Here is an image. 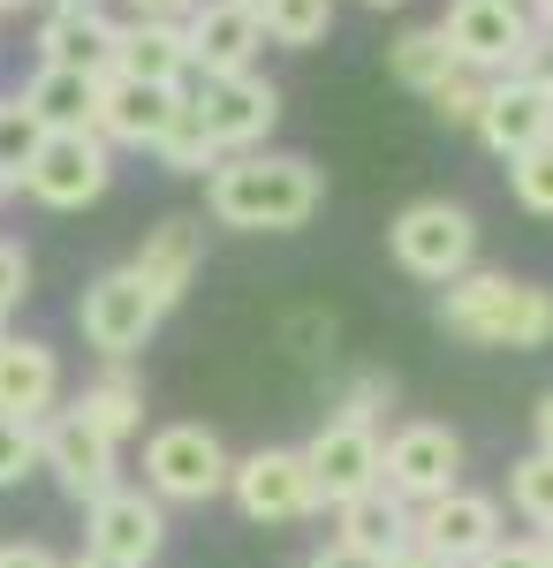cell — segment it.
<instances>
[{"instance_id":"1","label":"cell","mask_w":553,"mask_h":568,"mask_svg":"<svg viewBox=\"0 0 553 568\" xmlns=\"http://www.w3.org/2000/svg\"><path fill=\"white\" fill-rule=\"evenodd\" d=\"M326 205V175L303 152H228L205 175V213L235 235H296Z\"/></svg>"},{"instance_id":"2","label":"cell","mask_w":553,"mask_h":568,"mask_svg":"<svg viewBox=\"0 0 553 568\" xmlns=\"http://www.w3.org/2000/svg\"><path fill=\"white\" fill-rule=\"evenodd\" d=\"M440 326L463 349H546L553 342V288L470 265L463 281L440 288Z\"/></svg>"},{"instance_id":"3","label":"cell","mask_w":553,"mask_h":568,"mask_svg":"<svg viewBox=\"0 0 553 568\" xmlns=\"http://www.w3.org/2000/svg\"><path fill=\"white\" fill-rule=\"evenodd\" d=\"M386 251H394V265L410 281L448 288V281H463L470 265H477V220L455 197H418V205H402V213L386 220Z\"/></svg>"},{"instance_id":"4","label":"cell","mask_w":553,"mask_h":568,"mask_svg":"<svg viewBox=\"0 0 553 568\" xmlns=\"http://www.w3.org/2000/svg\"><path fill=\"white\" fill-rule=\"evenodd\" d=\"M228 470H235V455L205 425H160L144 439V493L160 508H205V500H220Z\"/></svg>"},{"instance_id":"5","label":"cell","mask_w":553,"mask_h":568,"mask_svg":"<svg viewBox=\"0 0 553 568\" xmlns=\"http://www.w3.org/2000/svg\"><path fill=\"white\" fill-rule=\"evenodd\" d=\"M380 485L402 500V508H432L463 485V433L432 425V417H410L386 433V455H380Z\"/></svg>"},{"instance_id":"6","label":"cell","mask_w":553,"mask_h":568,"mask_svg":"<svg viewBox=\"0 0 553 568\" xmlns=\"http://www.w3.org/2000/svg\"><path fill=\"white\" fill-rule=\"evenodd\" d=\"M160 318H168V304L129 273V265H114V273H99L84 296H77V326H84V349H99L107 364H129V356L144 349L152 334H160Z\"/></svg>"},{"instance_id":"7","label":"cell","mask_w":553,"mask_h":568,"mask_svg":"<svg viewBox=\"0 0 553 568\" xmlns=\"http://www.w3.org/2000/svg\"><path fill=\"white\" fill-rule=\"evenodd\" d=\"M190 114L205 122L220 160L228 152H258L273 136V122H281V84H265L258 69H243V77H190Z\"/></svg>"},{"instance_id":"8","label":"cell","mask_w":553,"mask_h":568,"mask_svg":"<svg viewBox=\"0 0 553 568\" xmlns=\"http://www.w3.org/2000/svg\"><path fill=\"white\" fill-rule=\"evenodd\" d=\"M23 190H31L39 205H53V213H84V205H99V197L114 190V144L99 130H53L39 144Z\"/></svg>"},{"instance_id":"9","label":"cell","mask_w":553,"mask_h":568,"mask_svg":"<svg viewBox=\"0 0 553 568\" xmlns=\"http://www.w3.org/2000/svg\"><path fill=\"white\" fill-rule=\"evenodd\" d=\"M432 31L448 39V53L470 77H509L515 53L531 45V8L523 0H448V16Z\"/></svg>"},{"instance_id":"10","label":"cell","mask_w":553,"mask_h":568,"mask_svg":"<svg viewBox=\"0 0 553 568\" xmlns=\"http://www.w3.org/2000/svg\"><path fill=\"white\" fill-rule=\"evenodd\" d=\"M228 493H235V508H243L251 524H265V530L319 516V485H311L303 447H251V455L228 470Z\"/></svg>"},{"instance_id":"11","label":"cell","mask_w":553,"mask_h":568,"mask_svg":"<svg viewBox=\"0 0 553 568\" xmlns=\"http://www.w3.org/2000/svg\"><path fill=\"white\" fill-rule=\"evenodd\" d=\"M39 470L61 485L77 508H91L99 493L122 485V447H114L107 433H91L77 409H53V417L39 425Z\"/></svg>"},{"instance_id":"12","label":"cell","mask_w":553,"mask_h":568,"mask_svg":"<svg viewBox=\"0 0 553 568\" xmlns=\"http://www.w3.org/2000/svg\"><path fill=\"white\" fill-rule=\"evenodd\" d=\"M380 455H386L380 425L326 417L319 433L303 439V463H311V485H319V508H349V500L380 493Z\"/></svg>"},{"instance_id":"13","label":"cell","mask_w":553,"mask_h":568,"mask_svg":"<svg viewBox=\"0 0 553 568\" xmlns=\"http://www.w3.org/2000/svg\"><path fill=\"white\" fill-rule=\"evenodd\" d=\"M160 546H168V508L152 493L114 485V493H99L84 508V554H107V561H122V568H152Z\"/></svg>"},{"instance_id":"14","label":"cell","mask_w":553,"mask_h":568,"mask_svg":"<svg viewBox=\"0 0 553 568\" xmlns=\"http://www.w3.org/2000/svg\"><path fill=\"white\" fill-rule=\"evenodd\" d=\"M114 45H122V23L99 0H53V16L39 23V69H69V77L107 84L114 77Z\"/></svg>"},{"instance_id":"15","label":"cell","mask_w":553,"mask_h":568,"mask_svg":"<svg viewBox=\"0 0 553 568\" xmlns=\"http://www.w3.org/2000/svg\"><path fill=\"white\" fill-rule=\"evenodd\" d=\"M410 538H418L425 554H440L448 568H470L477 554H493L509 530H501V500H493V493L455 485L448 500H432V508H418V516H410Z\"/></svg>"},{"instance_id":"16","label":"cell","mask_w":553,"mask_h":568,"mask_svg":"<svg viewBox=\"0 0 553 568\" xmlns=\"http://www.w3.org/2000/svg\"><path fill=\"white\" fill-rule=\"evenodd\" d=\"M182 39H190V77H243L265 31H258V8L243 0H198L182 16Z\"/></svg>"},{"instance_id":"17","label":"cell","mask_w":553,"mask_h":568,"mask_svg":"<svg viewBox=\"0 0 553 568\" xmlns=\"http://www.w3.org/2000/svg\"><path fill=\"white\" fill-rule=\"evenodd\" d=\"M182 99L190 84H137V77H107L99 84V114H91V130L107 136V144H129V152H152L168 122L182 114Z\"/></svg>"},{"instance_id":"18","label":"cell","mask_w":553,"mask_h":568,"mask_svg":"<svg viewBox=\"0 0 553 568\" xmlns=\"http://www.w3.org/2000/svg\"><path fill=\"white\" fill-rule=\"evenodd\" d=\"M198 265H205V220H198V213H168V220H152V227H144V243H137L129 273H137V281L174 311L182 296H190Z\"/></svg>"},{"instance_id":"19","label":"cell","mask_w":553,"mask_h":568,"mask_svg":"<svg viewBox=\"0 0 553 568\" xmlns=\"http://www.w3.org/2000/svg\"><path fill=\"white\" fill-rule=\"evenodd\" d=\"M61 409V356L39 334H0V417L46 425Z\"/></svg>"},{"instance_id":"20","label":"cell","mask_w":553,"mask_h":568,"mask_svg":"<svg viewBox=\"0 0 553 568\" xmlns=\"http://www.w3.org/2000/svg\"><path fill=\"white\" fill-rule=\"evenodd\" d=\"M546 91L523 84V77H493L485 91V114H477V144L493 152V160H515V152H531V144H546Z\"/></svg>"},{"instance_id":"21","label":"cell","mask_w":553,"mask_h":568,"mask_svg":"<svg viewBox=\"0 0 553 568\" xmlns=\"http://www.w3.org/2000/svg\"><path fill=\"white\" fill-rule=\"evenodd\" d=\"M114 77H137V84H190V39H182V16H137V23H122Z\"/></svg>"},{"instance_id":"22","label":"cell","mask_w":553,"mask_h":568,"mask_svg":"<svg viewBox=\"0 0 553 568\" xmlns=\"http://www.w3.org/2000/svg\"><path fill=\"white\" fill-rule=\"evenodd\" d=\"M69 409L84 417L91 433H107L114 447H122V439L144 425V379H137L129 364H107L99 379H84V387H77V402H69Z\"/></svg>"},{"instance_id":"23","label":"cell","mask_w":553,"mask_h":568,"mask_svg":"<svg viewBox=\"0 0 553 568\" xmlns=\"http://www.w3.org/2000/svg\"><path fill=\"white\" fill-rule=\"evenodd\" d=\"M386 77L402 91H418V99H432V91H448L463 77V61L448 53V39H440L432 23H418V31H402V39L386 45Z\"/></svg>"},{"instance_id":"24","label":"cell","mask_w":553,"mask_h":568,"mask_svg":"<svg viewBox=\"0 0 553 568\" xmlns=\"http://www.w3.org/2000/svg\"><path fill=\"white\" fill-rule=\"evenodd\" d=\"M16 99L39 114L46 136L53 130H91V114H99V84H91V77H69V69H39Z\"/></svg>"},{"instance_id":"25","label":"cell","mask_w":553,"mask_h":568,"mask_svg":"<svg viewBox=\"0 0 553 568\" xmlns=\"http://www.w3.org/2000/svg\"><path fill=\"white\" fill-rule=\"evenodd\" d=\"M341 516V530L334 538H349V546H364V554H394V546H402V538H410V516H418V508H402V500H394V493H364V500H349V508H334Z\"/></svg>"},{"instance_id":"26","label":"cell","mask_w":553,"mask_h":568,"mask_svg":"<svg viewBox=\"0 0 553 568\" xmlns=\"http://www.w3.org/2000/svg\"><path fill=\"white\" fill-rule=\"evenodd\" d=\"M258 31L289 53H311L334 31V0H258Z\"/></svg>"},{"instance_id":"27","label":"cell","mask_w":553,"mask_h":568,"mask_svg":"<svg viewBox=\"0 0 553 568\" xmlns=\"http://www.w3.org/2000/svg\"><path fill=\"white\" fill-rule=\"evenodd\" d=\"M39 114L23 106V99H0V190H23V175H31V160H39Z\"/></svg>"},{"instance_id":"28","label":"cell","mask_w":553,"mask_h":568,"mask_svg":"<svg viewBox=\"0 0 553 568\" xmlns=\"http://www.w3.org/2000/svg\"><path fill=\"white\" fill-rule=\"evenodd\" d=\"M152 160H160L168 175H213V168H220L213 136H205V122L190 114V99H182V114H174V122H168V136L152 144Z\"/></svg>"},{"instance_id":"29","label":"cell","mask_w":553,"mask_h":568,"mask_svg":"<svg viewBox=\"0 0 553 568\" xmlns=\"http://www.w3.org/2000/svg\"><path fill=\"white\" fill-rule=\"evenodd\" d=\"M509 508L531 530H553V455H539V447H531V455L509 470Z\"/></svg>"},{"instance_id":"30","label":"cell","mask_w":553,"mask_h":568,"mask_svg":"<svg viewBox=\"0 0 553 568\" xmlns=\"http://www.w3.org/2000/svg\"><path fill=\"white\" fill-rule=\"evenodd\" d=\"M509 190H515V205H523V213L553 220V136L509 160Z\"/></svg>"},{"instance_id":"31","label":"cell","mask_w":553,"mask_h":568,"mask_svg":"<svg viewBox=\"0 0 553 568\" xmlns=\"http://www.w3.org/2000/svg\"><path fill=\"white\" fill-rule=\"evenodd\" d=\"M485 91H493V77H455V84L448 91H432V114H440V122H448V130H470L477 136V114H485Z\"/></svg>"},{"instance_id":"32","label":"cell","mask_w":553,"mask_h":568,"mask_svg":"<svg viewBox=\"0 0 553 568\" xmlns=\"http://www.w3.org/2000/svg\"><path fill=\"white\" fill-rule=\"evenodd\" d=\"M386 402H394V372H356L349 394L334 402V417H349V425H380Z\"/></svg>"},{"instance_id":"33","label":"cell","mask_w":553,"mask_h":568,"mask_svg":"<svg viewBox=\"0 0 553 568\" xmlns=\"http://www.w3.org/2000/svg\"><path fill=\"white\" fill-rule=\"evenodd\" d=\"M31 470H39V425L0 417V485H23Z\"/></svg>"},{"instance_id":"34","label":"cell","mask_w":553,"mask_h":568,"mask_svg":"<svg viewBox=\"0 0 553 568\" xmlns=\"http://www.w3.org/2000/svg\"><path fill=\"white\" fill-rule=\"evenodd\" d=\"M23 296H31V251L0 235V318H8V311H23Z\"/></svg>"},{"instance_id":"35","label":"cell","mask_w":553,"mask_h":568,"mask_svg":"<svg viewBox=\"0 0 553 568\" xmlns=\"http://www.w3.org/2000/svg\"><path fill=\"white\" fill-rule=\"evenodd\" d=\"M509 77H523V84L553 91V39H539V31H531V45L515 53V69H509Z\"/></svg>"},{"instance_id":"36","label":"cell","mask_w":553,"mask_h":568,"mask_svg":"<svg viewBox=\"0 0 553 568\" xmlns=\"http://www.w3.org/2000/svg\"><path fill=\"white\" fill-rule=\"evenodd\" d=\"M470 568H546V561H539V538H501L493 554H477Z\"/></svg>"},{"instance_id":"37","label":"cell","mask_w":553,"mask_h":568,"mask_svg":"<svg viewBox=\"0 0 553 568\" xmlns=\"http://www.w3.org/2000/svg\"><path fill=\"white\" fill-rule=\"evenodd\" d=\"M303 568H386V561H380V554H364V546H349V538H326Z\"/></svg>"},{"instance_id":"38","label":"cell","mask_w":553,"mask_h":568,"mask_svg":"<svg viewBox=\"0 0 553 568\" xmlns=\"http://www.w3.org/2000/svg\"><path fill=\"white\" fill-rule=\"evenodd\" d=\"M0 568H61V554L39 538H16V546H0Z\"/></svg>"},{"instance_id":"39","label":"cell","mask_w":553,"mask_h":568,"mask_svg":"<svg viewBox=\"0 0 553 568\" xmlns=\"http://www.w3.org/2000/svg\"><path fill=\"white\" fill-rule=\"evenodd\" d=\"M386 568H448V561H440V554H425L418 538H402V546L386 554Z\"/></svg>"},{"instance_id":"40","label":"cell","mask_w":553,"mask_h":568,"mask_svg":"<svg viewBox=\"0 0 553 568\" xmlns=\"http://www.w3.org/2000/svg\"><path fill=\"white\" fill-rule=\"evenodd\" d=\"M531 439H539V455H553V394H539V409H531Z\"/></svg>"},{"instance_id":"41","label":"cell","mask_w":553,"mask_h":568,"mask_svg":"<svg viewBox=\"0 0 553 568\" xmlns=\"http://www.w3.org/2000/svg\"><path fill=\"white\" fill-rule=\"evenodd\" d=\"M198 0H137V16H190Z\"/></svg>"},{"instance_id":"42","label":"cell","mask_w":553,"mask_h":568,"mask_svg":"<svg viewBox=\"0 0 553 568\" xmlns=\"http://www.w3.org/2000/svg\"><path fill=\"white\" fill-rule=\"evenodd\" d=\"M531 31H539V39H553V0H531Z\"/></svg>"},{"instance_id":"43","label":"cell","mask_w":553,"mask_h":568,"mask_svg":"<svg viewBox=\"0 0 553 568\" xmlns=\"http://www.w3.org/2000/svg\"><path fill=\"white\" fill-rule=\"evenodd\" d=\"M61 568H122V561H107V554H77V561H61Z\"/></svg>"},{"instance_id":"44","label":"cell","mask_w":553,"mask_h":568,"mask_svg":"<svg viewBox=\"0 0 553 568\" xmlns=\"http://www.w3.org/2000/svg\"><path fill=\"white\" fill-rule=\"evenodd\" d=\"M539 561H546V568H553V530H539Z\"/></svg>"},{"instance_id":"45","label":"cell","mask_w":553,"mask_h":568,"mask_svg":"<svg viewBox=\"0 0 553 568\" xmlns=\"http://www.w3.org/2000/svg\"><path fill=\"white\" fill-rule=\"evenodd\" d=\"M8 8H31V0H0V16H8Z\"/></svg>"},{"instance_id":"46","label":"cell","mask_w":553,"mask_h":568,"mask_svg":"<svg viewBox=\"0 0 553 568\" xmlns=\"http://www.w3.org/2000/svg\"><path fill=\"white\" fill-rule=\"evenodd\" d=\"M364 8H402V0H364Z\"/></svg>"},{"instance_id":"47","label":"cell","mask_w":553,"mask_h":568,"mask_svg":"<svg viewBox=\"0 0 553 568\" xmlns=\"http://www.w3.org/2000/svg\"><path fill=\"white\" fill-rule=\"evenodd\" d=\"M546 130H553V91H546Z\"/></svg>"},{"instance_id":"48","label":"cell","mask_w":553,"mask_h":568,"mask_svg":"<svg viewBox=\"0 0 553 568\" xmlns=\"http://www.w3.org/2000/svg\"><path fill=\"white\" fill-rule=\"evenodd\" d=\"M243 8H258V0H243Z\"/></svg>"},{"instance_id":"49","label":"cell","mask_w":553,"mask_h":568,"mask_svg":"<svg viewBox=\"0 0 553 568\" xmlns=\"http://www.w3.org/2000/svg\"><path fill=\"white\" fill-rule=\"evenodd\" d=\"M0 334H8V326H0Z\"/></svg>"},{"instance_id":"50","label":"cell","mask_w":553,"mask_h":568,"mask_svg":"<svg viewBox=\"0 0 553 568\" xmlns=\"http://www.w3.org/2000/svg\"><path fill=\"white\" fill-rule=\"evenodd\" d=\"M0 197H8V190H0Z\"/></svg>"}]
</instances>
